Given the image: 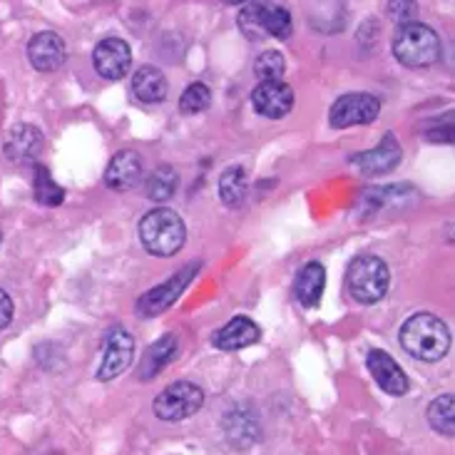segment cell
I'll return each mask as SVG.
<instances>
[{
  "mask_svg": "<svg viewBox=\"0 0 455 455\" xmlns=\"http://www.w3.org/2000/svg\"><path fill=\"white\" fill-rule=\"evenodd\" d=\"M398 339L411 356L419 358V361H428V363L448 356L451 344H453L448 323L438 319L435 314H428V311H420V314H413L411 319H406V323L401 326Z\"/></svg>",
  "mask_w": 455,
  "mask_h": 455,
  "instance_id": "6da1fadb",
  "label": "cell"
},
{
  "mask_svg": "<svg viewBox=\"0 0 455 455\" xmlns=\"http://www.w3.org/2000/svg\"><path fill=\"white\" fill-rule=\"evenodd\" d=\"M140 239L155 257H174L187 242V227L182 217L170 207L148 212L140 222Z\"/></svg>",
  "mask_w": 455,
  "mask_h": 455,
  "instance_id": "7a4b0ae2",
  "label": "cell"
},
{
  "mask_svg": "<svg viewBox=\"0 0 455 455\" xmlns=\"http://www.w3.org/2000/svg\"><path fill=\"white\" fill-rule=\"evenodd\" d=\"M394 55L406 68H431L441 58V37L428 25L406 20L395 30Z\"/></svg>",
  "mask_w": 455,
  "mask_h": 455,
  "instance_id": "3957f363",
  "label": "cell"
},
{
  "mask_svg": "<svg viewBox=\"0 0 455 455\" xmlns=\"http://www.w3.org/2000/svg\"><path fill=\"white\" fill-rule=\"evenodd\" d=\"M346 286H348V294L354 296L358 304H376V301H381L391 286V269L376 254H358L348 264Z\"/></svg>",
  "mask_w": 455,
  "mask_h": 455,
  "instance_id": "277c9868",
  "label": "cell"
},
{
  "mask_svg": "<svg viewBox=\"0 0 455 455\" xmlns=\"http://www.w3.org/2000/svg\"><path fill=\"white\" fill-rule=\"evenodd\" d=\"M204 403V391L197 383L177 381L155 398V416L162 420H185Z\"/></svg>",
  "mask_w": 455,
  "mask_h": 455,
  "instance_id": "5b68a950",
  "label": "cell"
},
{
  "mask_svg": "<svg viewBox=\"0 0 455 455\" xmlns=\"http://www.w3.org/2000/svg\"><path fill=\"white\" fill-rule=\"evenodd\" d=\"M197 271H199V261H195V264H187L185 269L177 271V274L170 276L167 282H162L160 286L149 289L148 294L140 296V301H137V314H140L142 319L160 316L162 311H167V308L172 307L174 301L182 296L185 286L197 276Z\"/></svg>",
  "mask_w": 455,
  "mask_h": 455,
  "instance_id": "8992f818",
  "label": "cell"
},
{
  "mask_svg": "<svg viewBox=\"0 0 455 455\" xmlns=\"http://www.w3.org/2000/svg\"><path fill=\"white\" fill-rule=\"evenodd\" d=\"M381 112V100L369 92H348L333 102L329 112V123L336 130H346L354 124H369L379 117Z\"/></svg>",
  "mask_w": 455,
  "mask_h": 455,
  "instance_id": "52a82bcc",
  "label": "cell"
},
{
  "mask_svg": "<svg viewBox=\"0 0 455 455\" xmlns=\"http://www.w3.org/2000/svg\"><path fill=\"white\" fill-rule=\"evenodd\" d=\"M132 356H135V339L123 326H115L105 339V356L98 371L100 381H112L124 373L132 363Z\"/></svg>",
  "mask_w": 455,
  "mask_h": 455,
  "instance_id": "ba28073f",
  "label": "cell"
},
{
  "mask_svg": "<svg viewBox=\"0 0 455 455\" xmlns=\"http://www.w3.org/2000/svg\"><path fill=\"white\" fill-rule=\"evenodd\" d=\"M92 62L100 77L105 80H123L132 65V50L123 37H102L92 50Z\"/></svg>",
  "mask_w": 455,
  "mask_h": 455,
  "instance_id": "9c48e42d",
  "label": "cell"
},
{
  "mask_svg": "<svg viewBox=\"0 0 455 455\" xmlns=\"http://www.w3.org/2000/svg\"><path fill=\"white\" fill-rule=\"evenodd\" d=\"M251 105L259 115L269 117V120H279L283 115H289L294 108V90L283 80H274V83H259L251 92Z\"/></svg>",
  "mask_w": 455,
  "mask_h": 455,
  "instance_id": "30bf717a",
  "label": "cell"
},
{
  "mask_svg": "<svg viewBox=\"0 0 455 455\" xmlns=\"http://www.w3.org/2000/svg\"><path fill=\"white\" fill-rule=\"evenodd\" d=\"M65 55H68L65 40L52 30H43L28 43V60L37 73H55L58 68H62Z\"/></svg>",
  "mask_w": 455,
  "mask_h": 455,
  "instance_id": "8fae6325",
  "label": "cell"
},
{
  "mask_svg": "<svg viewBox=\"0 0 455 455\" xmlns=\"http://www.w3.org/2000/svg\"><path fill=\"white\" fill-rule=\"evenodd\" d=\"M366 363H369L371 376L376 379V383L381 386L386 394L391 395H403L408 394L411 388V381H408L406 371L398 366L391 354H386L381 348H371L369 356H366Z\"/></svg>",
  "mask_w": 455,
  "mask_h": 455,
  "instance_id": "7c38bea8",
  "label": "cell"
},
{
  "mask_svg": "<svg viewBox=\"0 0 455 455\" xmlns=\"http://www.w3.org/2000/svg\"><path fill=\"white\" fill-rule=\"evenodd\" d=\"M142 174H145V162H142V157L137 155L135 149H123L108 164V170H105V185L115 189V192H127V189L140 185Z\"/></svg>",
  "mask_w": 455,
  "mask_h": 455,
  "instance_id": "4fadbf2b",
  "label": "cell"
},
{
  "mask_svg": "<svg viewBox=\"0 0 455 455\" xmlns=\"http://www.w3.org/2000/svg\"><path fill=\"white\" fill-rule=\"evenodd\" d=\"M398 162H401V145H398V140H395L391 132L383 135L379 148H373L369 149V152H361V155H354V157H351V164L358 167V172L371 174V177L391 172L394 167H398Z\"/></svg>",
  "mask_w": 455,
  "mask_h": 455,
  "instance_id": "5bb4252c",
  "label": "cell"
},
{
  "mask_svg": "<svg viewBox=\"0 0 455 455\" xmlns=\"http://www.w3.org/2000/svg\"><path fill=\"white\" fill-rule=\"evenodd\" d=\"M261 339V331L249 316H234L224 323L220 331H214L212 344L222 351H239L246 346H254Z\"/></svg>",
  "mask_w": 455,
  "mask_h": 455,
  "instance_id": "9a60e30c",
  "label": "cell"
},
{
  "mask_svg": "<svg viewBox=\"0 0 455 455\" xmlns=\"http://www.w3.org/2000/svg\"><path fill=\"white\" fill-rule=\"evenodd\" d=\"M43 149V135L36 124H15L5 137V155L18 164H30Z\"/></svg>",
  "mask_w": 455,
  "mask_h": 455,
  "instance_id": "2e32d148",
  "label": "cell"
},
{
  "mask_svg": "<svg viewBox=\"0 0 455 455\" xmlns=\"http://www.w3.org/2000/svg\"><path fill=\"white\" fill-rule=\"evenodd\" d=\"M180 354V341L174 333H164L162 339H157L155 344L149 346L148 354L142 358V366H140V379L148 381L155 379L164 366H170V361H174Z\"/></svg>",
  "mask_w": 455,
  "mask_h": 455,
  "instance_id": "e0dca14e",
  "label": "cell"
},
{
  "mask_svg": "<svg viewBox=\"0 0 455 455\" xmlns=\"http://www.w3.org/2000/svg\"><path fill=\"white\" fill-rule=\"evenodd\" d=\"M323 286H326V269L321 267L319 261H308L296 276L294 294L304 307L314 308L323 296Z\"/></svg>",
  "mask_w": 455,
  "mask_h": 455,
  "instance_id": "ac0fdd59",
  "label": "cell"
},
{
  "mask_svg": "<svg viewBox=\"0 0 455 455\" xmlns=\"http://www.w3.org/2000/svg\"><path fill=\"white\" fill-rule=\"evenodd\" d=\"M132 92L140 102L145 105H155L167 98V77L160 68L145 65L132 75Z\"/></svg>",
  "mask_w": 455,
  "mask_h": 455,
  "instance_id": "d6986e66",
  "label": "cell"
},
{
  "mask_svg": "<svg viewBox=\"0 0 455 455\" xmlns=\"http://www.w3.org/2000/svg\"><path fill=\"white\" fill-rule=\"evenodd\" d=\"M259 18H261V33L264 37H279V40H286L291 36V12L283 5H267L261 3V11H259Z\"/></svg>",
  "mask_w": 455,
  "mask_h": 455,
  "instance_id": "ffe728a7",
  "label": "cell"
},
{
  "mask_svg": "<svg viewBox=\"0 0 455 455\" xmlns=\"http://www.w3.org/2000/svg\"><path fill=\"white\" fill-rule=\"evenodd\" d=\"M33 170H36V187H33V195H36L37 204H43V207H60L62 199H65V189L52 180V174H50V170L45 164L36 162Z\"/></svg>",
  "mask_w": 455,
  "mask_h": 455,
  "instance_id": "44dd1931",
  "label": "cell"
},
{
  "mask_svg": "<svg viewBox=\"0 0 455 455\" xmlns=\"http://www.w3.org/2000/svg\"><path fill=\"white\" fill-rule=\"evenodd\" d=\"M246 195H249V185H246L244 167H229L220 180V197L227 207H242Z\"/></svg>",
  "mask_w": 455,
  "mask_h": 455,
  "instance_id": "7402d4cb",
  "label": "cell"
},
{
  "mask_svg": "<svg viewBox=\"0 0 455 455\" xmlns=\"http://www.w3.org/2000/svg\"><path fill=\"white\" fill-rule=\"evenodd\" d=\"M455 398L453 394L438 395L428 406V423L435 433L441 435H453L455 433Z\"/></svg>",
  "mask_w": 455,
  "mask_h": 455,
  "instance_id": "603a6c76",
  "label": "cell"
},
{
  "mask_svg": "<svg viewBox=\"0 0 455 455\" xmlns=\"http://www.w3.org/2000/svg\"><path fill=\"white\" fill-rule=\"evenodd\" d=\"M180 187V174L174 172L170 164H160L148 177V197L155 202H167Z\"/></svg>",
  "mask_w": 455,
  "mask_h": 455,
  "instance_id": "cb8c5ba5",
  "label": "cell"
},
{
  "mask_svg": "<svg viewBox=\"0 0 455 455\" xmlns=\"http://www.w3.org/2000/svg\"><path fill=\"white\" fill-rule=\"evenodd\" d=\"M212 105V90L204 83H192L185 87L182 98H180V110L185 115H197L204 112Z\"/></svg>",
  "mask_w": 455,
  "mask_h": 455,
  "instance_id": "d4e9b609",
  "label": "cell"
},
{
  "mask_svg": "<svg viewBox=\"0 0 455 455\" xmlns=\"http://www.w3.org/2000/svg\"><path fill=\"white\" fill-rule=\"evenodd\" d=\"M283 70H286V60H283L282 52L276 50H267L261 52L254 62V73L261 83H274V80H282Z\"/></svg>",
  "mask_w": 455,
  "mask_h": 455,
  "instance_id": "484cf974",
  "label": "cell"
},
{
  "mask_svg": "<svg viewBox=\"0 0 455 455\" xmlns=\"http://www.w3.org/2000/svg\"><path fill=\"white\" fill-rule=\"evenodd\" d=\"M12 314H15V307H12L11 294H5V291L0 289V331H3L5 326H11Z\"/></svg>",
  "mask_w": 455,
  "mask_h": 455,
  "instance_id": "4316f807",
  "label": "cell"
}]
</instances>
